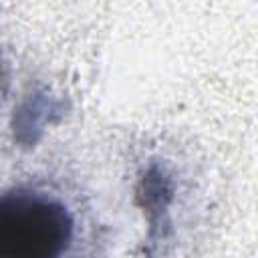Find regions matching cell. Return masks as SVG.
Instances as JSON below:
<instances>
[{"label":"cell","mask_w":258,"mask_h":258,"mask_svg":"<svg viewBox=\"0 0 258 258\" xmlns=\"http://www.w3.org/2000/svg\"><path fill=\"white\" fill-rule=\"evenodd\" d=\"M75 232V214L56 194L24 185L0 194V258H58Z\"/></svg>","instance_id":"obj_1"}]
</instances>
